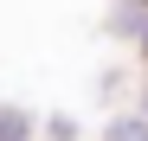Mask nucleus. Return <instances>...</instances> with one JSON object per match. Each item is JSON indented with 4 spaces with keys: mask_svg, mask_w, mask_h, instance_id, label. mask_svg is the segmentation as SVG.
<instances>
[{
    "mask_svg": "<svg viewBox=\"0 0 148 141\" xmlns=\"http://www.w3.org/2000/svg\"><path fill=\"white\" fill-rule=\"evenodd\" d=\"M110 141H142V128H135V122H129V128H116V135H110Z\"/></svg>",
    "mask_w": 148,
    "mask_h": 141,
    "instance_id": "f257e3e1",
    "label": "nucleus"
},
{
    "mask_svg": "<svg viewBox=\"0 0 148 141\" xmlns=\"http://www.w3.org/2000/svg\"><path fill=\"white\" fill-rule=\"evenodd\" d=\"M142 52H148V32H142Z\"/></svg>",
    "mask_w": 148,
    "mask_h": 141,
    "instance_id": "f03ea898",
    "label": "nucleus"
},
{
    "mask_svg": "<svg viewBox=\"0 0 148 141\" xmlns=\"http://www.w3.org/2000/svg\"><path fill=\"white\" fill-rule=\"evenodd\" d=\"M142 7H148V0H142Z\"/></svg>",
    "mask_w": 148,
    "mask_h": 141,
    "instance_id": "7ed1b4c3",
    "label": "nucleus"
}]
</instances>
